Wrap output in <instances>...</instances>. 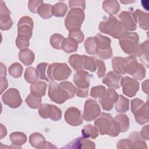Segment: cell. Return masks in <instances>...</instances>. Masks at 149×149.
<instances>
[{"instance_id": "74e56055", "label": "cell", "mask_w": 149, "mask_h": 149, "mask_svg": "<svg viewBox=\"0 0 149 149\" xmlns=\"http://www.w3.org/2000/svg\"><path fill=\"white\" fill-rule=\"evenodd\" d=\"M41 97L36 96L30 93L26 98V102L27 105L31 108L36 109L40 107L41 105Z\"/></svg>"}, {"instance_id": "60d3db41", "label": "cell", "mask_w": 149, "mask_h": 149, "mask_svg": "<svg viewBox=\"0 0 149 149\" xmlns=\"http://www.w3.org/2000/svg\"><path fill=\"white\" fill-rule=\"evenodd\" d=\"M64 39L65 38L62 35L58 33H56L54 34L51 36L49 41L51 46L54 48L60 49H62V44Z\"/></svg>"}, {"instance_id": "30bf717a", "label": "cell", "mask_w": 149, "mask_h": 149, "mask_svg": "<svg viewBox=\"0 0 149 149\" xmlns=\"http://www.w3.org/2000/svg\"><path fill=\"white\" fill-rule=\"evenodd\" d=\"M3 102L12 108H17L22 103L20 93L15 88H10L2 95Z\"/></svg>"}, {"instance_id": "7402d4cb", "label": "cell", "mask_w": 149, "mask_h": 149, "mask_svg": "<svg viewBox=\"0 0 149 149\" xmlns=\"http://www.w3.org/2000/svg\"><path fill=\"white\" fill-rule=\"evenodd\" d=\"M47 87V84L45 82L42 81H37L31 84L30 91L31 94L38 97H42L45 95Z\"/></svg>"}, {"instance_id": "52a82bcc", "label": "cell", "mask_w": 149, "mask_h": 149, "mask_svg": "<svg viewBox=\"0 0 149 149\" xmlns=\"http://www.w3.org/2000/svg\"><path fill=\"white\" fill-rule=\"evenodd\" d=\"M33 29V19L29 16L22 17L17 23L18 38L30 40L32 36Z\"/></svg>"}, {"instance_id": "4dcf8cb0", "label": "cell", "mask_w": 149, "mask_h": 149, "mask_svg": "<svg viewBox=\"0 0 149 149\" xmlns=\"http://www.w3.org/2000/svg\"><path fill=\"white\" fill-rule=\"evenodd\" d=\"M83 68L91 72H95L97 69V59L93 56H88L86 55H83Z\"/></svg>"}, {"instance_id": "f907efd6", "label": "cell", "mask_w": 149, "mask_h": 149, "mask_svg": "<svg viewBox=\"0 0 149 149\" xmlns=\"http://www.w3.org/2000/svg\"><path fill=\"white\" fill-rule=\"evenodd\" d=\"M118 148H132V143L131 140L128 139H121L117 143Z\"/></svg>"}, {"instance_id": "5bb4252c", "label": "cell", "mask_w": 149, "mask_h": 149, "mask_svg": "<svg viewBox=\"0 0 149 149\" xmlns=\"http://www.w3.org/2000/svg\"><path fill=\"white\" fill-rule=\"evenodd\" d=\"M10 12L3 1H1L0 6V28L2 30H8L13 25V22L10 17Z\"/></svg>"}, {"instance_id": "11a10c76", "label": "cell", "mask_w": 149, "mask_h": 149, "mask_svg": "<svg viewBox=\"0 0 149 149\" xmlns=\"http://www.w3.org/2000/svg\"><path fill=\"white\" fill-rule=\"evenodd\" d=\"M0 81H1V94H2L3 91L6 89L8 87V81L6 79V77L0 76Z\"/></svg>"}, {"instance_id": "e575fe53", "label": "cell", "mask_w": 149, "mask_h": 149, "mask_svg": "<svg viewBox=\"0 0 149 149\" xmlns=\"http://www.w3.org/2000/svg\"><path fill=\"white\" fill-rule=\"evenodd\" d=\"M68 10V6L64 2H59L52 6L53 16L63 17Z\"/></svg>"}, {"instance_id": "91938a15", "label": "cell", "mask_w": 149, "mask_h": 149, "mask_svg": "<svg viewBox=\"0 0 149 149\" xmlns=\"http://www.w3.org/2000/svg\"><path fill=\"white\" fill-rule=\"evenodd\" d=\"M56 148L55 146H53L51 143L48 141H45L43 146L41 147V148Z\"/></svg>"}, {"instance_id": "f35d334b", "label": "cell", "mask_w": 149, "mask_h": 149, "mask_svg": "<svg viewBox=\"0 0 149 149\" xmlns=\"http://www.w3.org/2000/svg\"><path fill=\"white\" fill-rule=\"evenodd\" d=\"M23 70V67L20 63L18 62H15L12 63L9 67V69H8L9 74L14 78L20 77L22 76Z\"/></svg>"}, {"instance_id": "83f0119b", "label": "cell", "mask_w": 149, "mask_h": 149, "mask_svg": "<svg viewBox=\"0 0 149 149\" xmlns=\"http://www.w3.org/2000/svg\"><path fill=\"white\" fill-rule=\"evenodd\" d=\"M45 141V139L43 135L38 132L33 133L29 136V143L34 148H41Z\"/></svg>"}, {"instance_id": "9a60e30c", "label": "cell", "mask_w": 149, "mask_h": 149, "mask_svg": "<svg viewBox=\"0 0 149 149\" xmlns=\"http://www.w3.org/2000/svg\"><path fill=\"white\" fill-rule=\"evenodd\" d=\"M90 76L88 72L80 70H78L73 76V82L76 88L80 89H88L90 86Z\"/></svg>"}, {"instance_id": "8d00e7d4", "label": "cell", "mask_w": 149, "mask_h": 149, "mask_svg": "<svg viewBox=\"0 0 149 149\" xmlns=\"http://www.w3.org/2000/svg\"><path fill=\"white\" fill-rule=\"evenodd\" d=\"M24 79L26 81L30 84H33L37 81L38 77L36 73V70L33 67H28L24 72Z\"/></svg>"}, {"instance_id": "db71d44e", "label": "cell", "mask_w": 149, "mask_h": 149, "mask_svg": "<svg viewBox=\"0 0 149 149\" xmlns=\"http://www.w3.org/2000/svg\"><path fill=\"white\" fill-rule=\"evenodd\" d=\"M148 125L144 126L140 132V134L143 139L146 140H148L149 139V133H148Z\"/></svg>"}, {"instance_id": "7dc6e473", "label": "cell", "mask_w": 149, "mask_h": 149, "mask_svg": "<svg viewBox=\"0 0 149 149\" xmlns=\"http://www.w3.org/2000/svg\"><path fill=\"white\" fill-rule=\"evenodd\" d=\"M42 3H44V2L41 0H30L29 1L28 7L31 12L36 13H37L39 6Z\"/></svg>"}, {"instance_id": "816d5d0a", "label": "cell", "mask_w": 149, "mask_h": 149, "mask_svg": "<svg viewBox=\"0 0 149 149\" xmlns=\"http://www.w3.org/2000/svg\"><path fill=\"white\" fill-rule=\"evenodd\" d=\"M61 118H62L61 110L58 107L53 105V110H52V115L50 117V119L55 121H58L60 120Z\"/></svg>"}, {"instance_id": "4316f807", "label": "cell", "mask_w": 149, "mask_h": 149, "mask_svg": "<svg viewBox=\"0 0 149 149\" xmlns=\"http://www.w3.org/2000/svg\"><path fill=\"white\" fill-rule=\"evenodd\" d=\"M9 138L12 144L19 147L24 144L27 141L26 135L20 132H15L12 133L9 135Z\"/></svg>"}, {"instance_id": "f1b7e54d", "label": "cell", "mask_w": 149, "mask_h": 149, "mask_svg": "<svg viewBox=\"0 0 149 149\" xmlns=\"http://www.w3.org/2000/svg\"><path fill=\"white\" fill-rule=\"evenodd\" d=\"M78 48V43L71 38H66L64 39L62 44V49L67 54H70L76 52Z\"/></svg>"}, {"instance_id": "7c38bea8", "label": "cell", "mask_w": 149, "mask_h": 149, "mask_svg": "<svg viewBox=\"0 0 149 149\" xmlns=\"http://www.w3.org/2000/svg\"><path fill=\"white\" fill-rule=\"evenodd\" d=\"M120 85L122 87L123 93L129 97H133L136 95L139 90V83L135 79L129 76L122 77Z\"/></svg>"}, {"instance_id": "9c48e42d", "label": "cell", "mask_w": 149, "mask_h": 149, "mask_svg": "<svg viewBox=\"0 0 149 149\" xmlns=\"http://www.w3.org/2000/svg\"><path fill=\"white\" fill-rule=\"evenodd\" d=\"M101 113L100 105L96 100L91 98L87 100L84 104L83 118L87 122H90L97 118Z\"/></svg>"}, {"instance_id": "8fae6325", "label": "cell", "mask_w": 149, "mask_h": 149, "mask_svg": "<svg viewBox=\"0 0 149 149\" xmlns=\"http://www.w3.org/2000/svg\"><path fill=\"white\" fill-rule=\"evenodd\" d=\"M118 100V94L113 88H108L99 98V102L105 111H110Z\"/></svg>"}, {"instance_id": "9f6ffc18", "label": "cell", "mask_w": 149, "mask_h": 149, "mask_svg": "<svg viewBox=\"0 0 149 149\" xmlns=\"http://www.w3.org/2000/svg\"><path fill=\"white\" fill-rule=\"evenodd\" d=\"M76 95L79 97H86L88 95V89H80L76 88Z\"/></svg>"}, {"instance_id": "7a4b0ae2", "label": "cell", "mask_w": 149, "mask_h": 149, "mask_svg": "<svg viewBox=\"0 0 149 149\" xmlns=\"http://www.w3.org/2000/svg\"><path fill=\"white\" fill-rule=\"evenodd\" d=\"M99 30L107 34L113 38H120L127 33L120 22L112 15H109L108 18L100 23Z\"/></svg>"}, {"instance_id": "94428289", "label": "cell", "mask_w": 149, "mask_h": 149, "mask_svg": "<svg viewBox=\"0 0 149 149\" xmlns=\"http://www.w3.org/2000/svg\"><path fill=\"white\" fill-rule=\"evenodd\" d=\"M7 131L5 127L2 124H1V139H2L6 135Z\"/></svg>"}, {"instance_id": "d590c367", "label": "cell", "mask_w": 149, "mask_h": 149, "mask_svg": "<svg viewBox=\"0 0 149 149\" xmlns=\"http://www.w3.org/2000/svg\"><path fill=\"white\" fill-rule=\"evenodd\" d=\"M59 86L61 88L65 90L68 94L69 99L74 97L76 93V87L70 81H63L59 84Z\"/></svg>"}, {"instance_id": "680465c9", "label": "cell", "mask_w": 149, "mask_h": 149, "mask_svg": "<svg viewBox=\"0 0 149 149\" xmlns=\"http://www.w3.org/2000/svg\"><path fill=\"white\" fill-rule=\"evenodd\" d=\"M148 80H146L142 83V89L143 91L148 94Z\"/></svg>"}, {"instance_id": "c3c4849f", "label": "cell", "mask_w": 149, "mask_h": 149, "mask_svg": "<svg viewBox=\"0 0 149 149\" xmlns=\"http://www.w3.org/2000/svg\"><path fill=\"white\" fill-rule=\"evenodd\" d=\"M97 68H98L97 74L98 77L99 78H101V77H103L105 74L106 66H105V63L104 62V61H102L100 59H97Z\"/></svg>"}, {"instance_id": "277c9868", "label": "cell", "mask_w": 149, "mask_h": 149, "mask_svg": "<svg viewBox=\"0 0 149 149\" xmlns=\"http://www.w3.org/2000/svg\"><path fill=\"white\" fill-rule=\"evenodd\" d=\"M72 73V70L65 63L55 62L48 66L47 74L52 81H61L68 79Z\"/></svg>"}, {"instance_id": "ba28073f", "label": "cell", "mask_w": 149, "mask_h": 149, "mask_svg": "<svg viewBox=\"0 0 149 149\" xmlns=\"http://www.w3.org/2000/svg\"><path fill=\"white\" fill-rule=\"evenodd\" d=\"M48 97L52 101L58 104H62L69 99L68 93L59 87L58 83L54 81L49 82Z\"/></svg>"}, {"instance_id": "484cf974", "label": "cell", "mask_w": 149, "mask_h": 149, "mask_svg": "<svg viewBox=\"0 0 149 149\" xmlns=\"http://www.w3.org/2000/svg\"><path fill=\"white\" fill-rule=\"evenodd\" d=\"M68 62L75 70H80L84 69L83 55L73 54L70 55L69 57Z\"/></svg>"}, {"instance_id": "4fadbf2b", "label": "cell", "mask_w": 149, "mask_h": 149, "mask_svg": "<svg viewBox=\"0 0 149 149\" xmlns=\"http://www.w3.org/2000/svg\"><path fill=\"white\" fill-rule=\"evenodd\" d=\"M65 120L69 125L77 126L82 124L83 118L78 108L72 107L68 108L65 111Z\"/></svg>"}, {"instance_id": "d6a6232c", "label": "cell", "mask_w": 149, "mask_h": 149, "mask_svg": "<svg viewBox=\"0 0 149 149\" xmlns=\"http://www.w3.org/2000/svg\"><path fill=\"white\" fill-rule=\"evenodd\" d=\"M114 119L119 125L120 132H125L128 130L129 128V119L126 115L122 113L117 115Z\"/></svg>"}, {"instance_id": "f5cc1de1", "label": "cell", "mask_w": 149, "mask_h": 149, "mask_svg": "<svg viewBox=\"0 0 149 149\" xmlns=\"http://www.w3.org/2000/svg\"><path fill=\"white\" fill-rule=\"evenodd\" d=\"M145 102L141 99L134 98L131 101V110L132 113H133L139 108L142 106Z\"/></svg>"}, {"instance_id": "ac0fdd59", "label": "cell", "mask_w": 149, "mask_h": 149, "mask_svg": "<svg viewBox=\"0 0 149 149\" xmlns=\"http://www.w3.org/2000/svg\"><path fill=\"white\" fill-rule=\"evenodd\" d=\"M63 148H95V143L85 138L84 137H79L70 143L68 144L66 146H65Z\"/></svg>"}, {"instance_id": "6f0895ef", "label": "cell", "mask_w": 149, "mask_h": 149, "mask_svg": "<svg viewBox=\"0 0 149 149\" xmlns=\"http://www.w3.org/2000/svg\"><path fill=\"white\" fill-rule=\"evenodd\" d=\"M6 66L3 63H1V76L6 77Z\"/></svg>"}, {"instance_id": "f6af8a7d", "label": "cell", "mask_w": 149, "mask_h": 149, "mask_svg": "<svg viewBox=\"0 0 149 149\" xmlns=\"http://www.w3.org/2000/svg\"><path fill=\"white\" fill-rule=\"evenodd\" d=\"M106 88L104 86H97L93 87L90 90V95L93 98H100L104 92L105 91Z\"/></svg>"}, {"instance_id": "f546056e", "label": "cell", "mask_w": 149, "mask_h": 149, "mask_svg": "<svg viewBox=\"0 0 149 149\" xmlns=\"http://www.w3.org/2000/svg\"><path fill=\"white\" fill-rule=\"evenodd\" d=\"M118 112L125 113L129 109V100L122 95H118V100L115 105Z\"/></svg>"}, {"instance_id": "e0dca14e", "label": "cell", "mask_w": 149, "mask_h": 149, "mask_svg": "<svg viewBox=\"0 0 149 149\" xmlns=\"http://www.w3.org/2000/svg\"><path fill=\"white\" fill-rule=\"evenodd\" d=\"M120 22L126 31H134L137 29L136 23L132 13L127 11H123L119 15Z\"/></svg>"}, {"instance_id": "d6986e66", "label": "cell", "mask_w": 149, "mask_h": 149, "mask_svg": "<svg viewBox=\"0 0 149 149\" xmlns=\"http://www.w3.org/2000/svg\"><path fill=\"white\" fill-rule=\"evenodd\" d=\"M136 121L140 125H144L149 121L148 102L147 101L133 113Z\"/></svg>"}, {"instance_id": "6125c7cd", "label": "cell", "mask_w": 149, "mask_h": 149, "mask_svg": "<svg viewBox=\"0 0 149 149\" xmlns=\"http://www.w3.org/2000/svg\"><path fill=\"white\" fill-rule=\"evenodd\" d=\"M135 1H120V2L122 3H123V4H127L128 3H133V2H134Z\"/></svg>"}, {"instance_id": "8992f818", "label": "cell", "mask_w": 149, "mask_h": 149, "mask_svg": "<svg viewBox=\"0 0 149 149\" xmlns=\"http://www.w3.org/2000/svg\"><path fill=\"white\" fill-rule=\"evenodd\" d=\"M94 38L96 44L95 55L102 59L111 58L112 56L111 39L100 33L97 34Z\"/></svg>"}, {"instance_id": "6da1fadb", "label": "cell", "mask_w": 149, "mask_h": 149, "mask_svg": "<svg viewBox=\"0 0 149 149\" xmlns=\"http://www.w3.org/2000/svg\"><path fill=\"white\" fill-rule=\"evenodd\" d=\"M94 126L101 135L108 134L116 137L120 133V126L111 114L102 112L94 122Z\"/></svg>"}, {"instance_id": "603a6c76", "label": "cell", "mask_w": 149, "mask_h": 149, "mask_svg": "<svg viewBox=\"0 0 149 149\" xmlns=\"http://www.w3.org/2000/svg\"><path fill=\"white\" fill-rule=\"evenodd\" d=\"M20 61L26 66L31 65L35 59L34 52L29 49H23L20 50L19 53Z\"/></svg>"}, {"instance_id": "2e32d148", "label": "cell", "mask_w": 149, "mask_h": 149, "mask_svg": "<svg viewBox=\"0 0 149 149\" xmlns=\"http://www.w3.org/2000/svg\"><path fill=\"white\" fill-rule=\"evenodd\" d=\"M122 76L115 71L107 73L102 80V82L108 87L113 89H118L120 87V81Z\"/></svg>"}, {"instance_id": "44dd1931", "label": "cell", "mask_w": 149, "mask_h": 149, "mask_svg": "<svg viewBox=\"0 0 149 149\" xmlns=\"http://www.w3.org/2000/svg\"><path fill=\"white\" fill-rule=\"evenodd\" d=\"M129 139L132 143V148H147L144 139L142 138L140 133L139 132H133L130 134Z\"/></svg>"}, {"instance_id": "3957f363", "label": "cell", "mask_w": 149, "mask_h": 149, "mask_svg": "<svg viewBox=\"0 0 149 149\" xmlns=\"http://www.w3.org/2000/svg\"><path fill=\"white\" fill-rule=\"evenodd\" d=\"M139 37L136 33L127 32L119 39V45L125 53L133 56L141 55V44L139 43Z\"/></svg>"}, {"instance_id": "d4e9b609", "label": "cell", "mask_w": 149, "mask_h": 149, "mask_svg": "<svg viewBox=\"0 0 149 149\" xmlns=\"http://www.w3.org/2000/svg\"><path fill=\"white\" fill-rule=\"evenodd\" d=\"M103 9L110 15L116 14L120 10L118 1L115 0H107L102 3Z\"/></svg>"}, {"instance_id": "ab89813d", "label": "cell", "mask_w": 149, "mask_h": 149, "mask_svg": "<svg viewBox=\"0 0 149 149\" xmlns=\"http://www.w3.org/2000/svg\"><path fill=\"white\" fill-rule=\"evenodd\" d=\"M53 110V105L49 104H41L38 108V113L44 119L50 118Z\"/></svg>"}, {"instance_id": "ffe728a7", "label": "cell", "mask_w": 149, "mask_h": 149, "mask_svg": "<svg viewBox=\"0 0 149 149\" xmlns=\"http://www.w3.org/2000/svg\"><path fill=\"white\" fill-rule=\"evenodd\" d=\"M133 17L136 23H138L140 27L144 30L148 29L149 14L139 9H136L133 13Z\"/></svg>"}, {"instance_id": "5b68a950", "label": "cell", "mask_w": 149, "mask_h": 149, "mask_svg": "<svg viewBox=\"0 0 149 149\" xmlns=\"http://www.w3.org/2000/svg\"><path fill=\"white\" fill-rule=\"evenodd\" d=\"M84 17V10L80 8L71 9L65 19L66 28L69 31L80 30Z\"/></svg>"}, {"instance_id": "7bdbcfd3", "label": "cell", "mask_w": 149, "mask_h": 149, "mask_svg": "<svg viewBox=\"0 0 149 149\" xmlns=\"http://www.w3.org/2000/svg\"><path fill=\"white\" fill-rule=\"evenodd\" d=\"M48 65H49L47 63L42 62L39 63L36 69V73L38 78L41 80H44L47 81H49V78L47 76L46 73V72L47 71V68L48 66Z\"/></svg>"}, {"instance_id": "b9f144b4", "label": "cell", "mask_w": 149, "mask_h": 149, "mask_svg": "<svg viewBox=\"0 0 149 149\" xmlns=\"http://www.w3.org/2000/svg\"><path fill=\"white\" fill-rule=\"evenodd\" d=\"M84 45L86 52L88 54L93 55H95L96 44L94 37H90L87 38L84 43Z\"/></svg>"}, {"instance_id": "cb8c5ba5", "label": "cell", "mask_w": 149, "mask_h": 149, "mask_svg": "<svg viewBox=\"0 0 149 149\" xmlns=\"http://www.w3.org/2000/svg\"><path fill=\"white\" fill-rule=\"evenodd\" d=\"M113 71L120 74L126 73V59L123 57H114L112 61Z\"/></svg>"}, {"instance_id": "bcb514c9", "label": "cell", "mask_w": 149, "mask_h": 149, "mask_svg": "<svg viewBox=\"0 0 149 149\" xmlns=\"http://www.w3.org/2000/svg\"><path fill=\"white\" fill-rule=\"evenodd\" d=\"M68 37L74 40L79 44L81 43L84 41V35L81 31V30L80 29L69 31Z\"/></svg>"}, {"instance_id": "681fc988", "label": "cell", "mask_w": 149, "mask_h": 149, "mask_svg": "<svg viewBox=\"0 0 149 149\" xmlns=\"http://www.w3.org/2000/svg\"><path fill=\"white\" fill-rule=\"evenodd\" d=\"M69 7L72 9V8H80L83 10H84L86 8V2L85 1H76V0H73V1H69Z\"/></svg>"}, {"instance_id": "836d02e7", "label": "cell", "mask_w": 149, "mask_h": 149, "mask_svg": "<svg viewBox=\"0 0 149 149\" xmlns=\"http://www.w3.org/2000/svg\"><path fill=\"white\" fill-rule=\"evenodd\" d=\"M83 137L85 138H90L94 139L98 136V131L97 129L91 125H86L81 130Z\"/></svg>"}, {"instance_id": "ee69618b", "label": "cell", "mask_w": 149, "mask_h": 149, "mask_svg": "<svg viewBox=\"0 0 149 149\" xmlns=\"http://www.w3.org/2000/svg\"><path fill=\"white\" fill-rule=\"evenodd\" d=\"M141 55L140 59L147 67H148V40L145 41L141 44Z\"/></svg>"}, {"instance_id": "1f68e13d", "label": "cell", "mask_w": 149, "mask_h": 149, "mask_svg": "<svg viewBox=\"0 0 149 149\" xmlns=\"http://www.w3.org/2000/svg\"><path fill=\"white\" fill-rule=\"evenodd\" d=\"M37 13L42 19H49L53 16L52 6L49 3H42L39 6Z\"/></svg>"}]
</instances>
